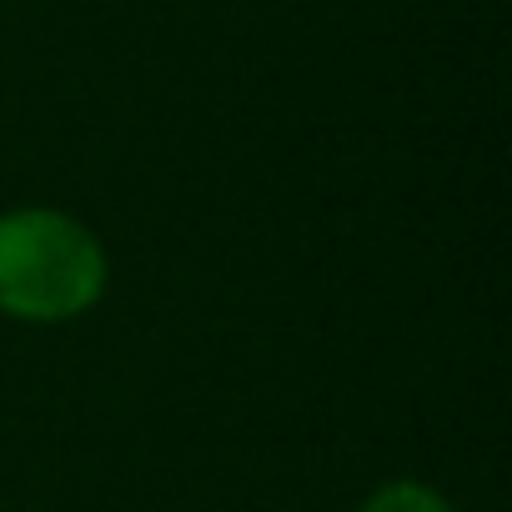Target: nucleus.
Masks as SVG:
<instances>
[{"instance_id": "1", "label": "nucleus", "mask_w": 512, "mask_h": 512, "mask_svg": "<svg viewBox=\"0 0 512 512\" xmlns=\"http://www.w3.org/2000/svg\"><path fill=\"white\" fill-rule=\"evenodd\" d=\"M106 292V246L96 231L51 206L0 216V312L56 327L91 312Z\"/></svg>"}, {"instance_id": "2", "label": "nucleus", "mask_w": 512, "mask_h": 512, "mask_svg": "<svg viewBox=\"0 0 512 512\" xmlns=\"http://www.w3.org/2000/svg\"><path fill=\"white\" fill-rule=\"evenodd\" d=\"M357 512H452V502L427 482H382Z\"/></svg>"}]
</instances>
